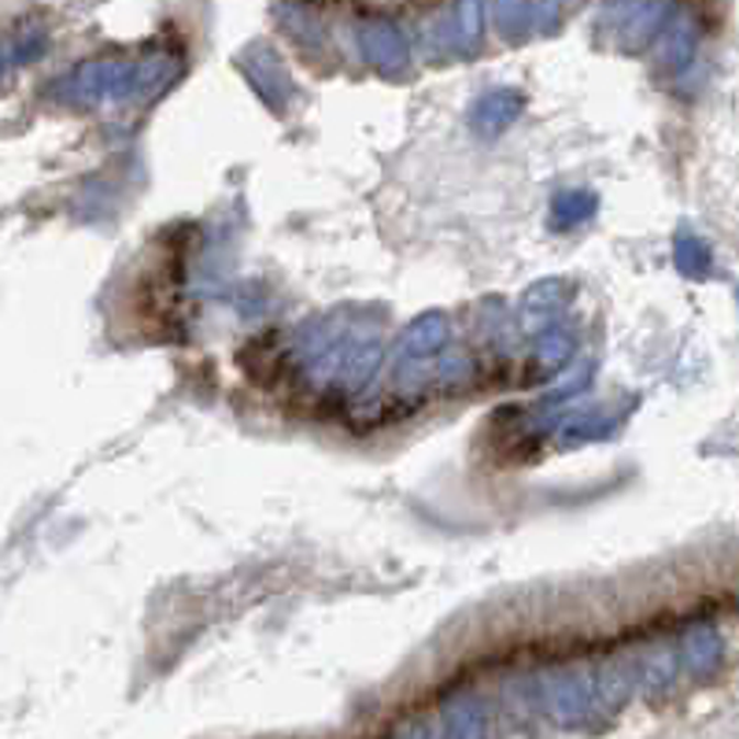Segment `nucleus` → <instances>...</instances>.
I'll use <instances>...</instances> for the list:
<instances>
[{
    "label": "nucleus",
    "instance_id": "7",
    "mask_svg": "<svg viewBox=\"0 0 739 739\" xmlns=\"http://www.w3.org/2000/svg\"><path fill=\"white\" fill-rule=\"evenodd\" d=\"M573 356V337L570 333H559V329H548L540 340H536V351L533 359L540 362V370H559L566 367Z\"/></svg>",
    "mask_w": 739,
    "mask_h": 739
},
{
    "label": "nucleus",
    "instance_id": "6",
    "mask_svg": "<svg viewBox=\"0 0 739 739\" xmlns=\"http://www.w3.org/2000/svg\"><path fill=\"white\" fill-rule=\"evenodd\" d=\"M673 259L676 267L684 270L687 278H706L710 275V248L695 237V233H681L673 245Z\"/></svg>",
    "mask_w": 739,
    "mask_h": 739
},
{
    "label": "nucleus",
    "instance_id": "3",
    "mask_svg": "<svg viewBox=\"0 0 739 739\" xmlns=\"http://www.w3.org/2000/svg\"><path fill=\"white\" fill-rule=\"evenodd\" d=\"M444 340H448V318L429 315V318L414 322V326L403 333L396 351L403 359H425V356H437L444 348Z\"/></svg>",
    "mask_w": 739,
    "mask_h": 739
},
{
    "label": "nucleus",
    "instance_id": "1",
    "mask_svg": "<svg viewBox=\"0 0 739 739\" xmlns=\"http://www.w3.org/2000/svg\"><path fill=\"white\" fill-rule=\"evenodd\" d=\"M59 97L75 100V104H97V100H115L123 93H137V70L123 59H93L82 64L75 75L59 82Z\"/></svg>",
    "mask_w": 739,
    "mask_h": 739
},
{
    "label": "nucleus",
    "instance_id": "8",
    "mask_svg": "<svg viewBox=\"0 0 739 739\" xmlns=\"http://www.w3.org/2000/svg\"><path fill=\"white\" fill-rule=\"evenodd\" d=\"M595 211V200L589 192H562V197H555V226L566 229V226H576V222H584Z\"/></svg>",
    "mask_w": 739,
    "mask_h": 739
},
{
    "label": "nucleus",
    "instance_id": "2",
    "mask_svg": "<svg viewBox=\"0 0 739 739\" xmlns=\"http://www.w3.org/2000/svg\"><path fill=\"white\" fill-rule=\"evenodd\" d=\"M359 42H362V56L378 70H384V75H392V70L407 64V42H403V34L392 23H370L359 34Z\"/></svg>",
    "mask_w": 739,
    "mask_h": 739
},
{
    "label": "nucleus",
    "instance_id": "5",
    "mask_svg": "<svg viewBox=\"0 0 739 739\" xmlns=\"http://www.w3.org/2000/svg\"><path fill=\"white\" fill-rule=\"evenodd\" d=\"M522 108V97L511 93V89H500V93H489L478 100V111H473V123H478L484 134H495L500 126H507Z\"/></svg>",
    "mask_w": 739,
    "mask_h": 739
},
{
    "label": "nucleus",
    "instance_id": "4",
    "mask_svg": "<svg viewBox=\"0 0 739 739\" xmlns=\"http://www.w3.org/2000/svg\"><path fill=\"white\" fill-rule=\"evenodd\" d=\"M681 658L692 673H710V670H717V662H721V640H717L714 629L698 625V629H692L684 636Z\"/></svg>",
    "mask_w": 739,
    "mask_h": 739
}]
</instances>
